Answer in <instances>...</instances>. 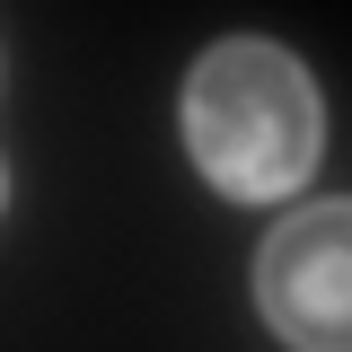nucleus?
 Listing matches in <instances>:
<instances>
[{
    "mask_svg": "<svg viewBox=\"0 0 352 352\" xmlns=\"http://www.w3.org/2000/svg\"><path fill=\"white\" fill-rule=\"evenodd\" d=\"M256 308L291 352H352V194L282 212L264 229Z\"/></svg>",
    "mask_w": 352,
    "mask_h": 352,
    "instance_id": "obj_2",
    "label": "nucleus"
},
{
    "mask_svg": "<svg viewBox=\"0 0 352 352\" xmlns=\"http://www.w3.org/2000/svg\"><path fill=\"white\" fill-rule=\"evenodd\" d=\"M185 150L238 203H291L326 159V97L273 36H220L185 71Z\"/></svg>",
    "mask_w": 352,
    "mask_h": 352,
    "instance_id": "obj_1",
    "label": "nucleus"
}]
</instances>
